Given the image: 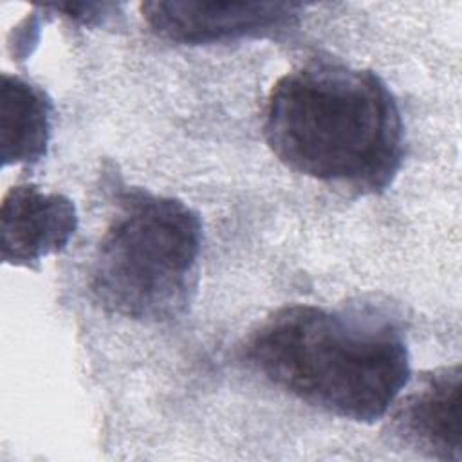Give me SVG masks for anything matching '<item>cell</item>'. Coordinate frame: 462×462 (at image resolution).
I'll return each mask as SVG.
<instances>
[{
  "instance_id": "cell-8",
  "label": "cell",
  "mask_w": 462,
  "mask_h": 462,
  "mask_svg": "<svg viewBox=\"0 0 462 462\" xmlns=\"http://www.w3.org/2000/svg\"><path fill=\"white\" fill-rule=\"evenodd\" d=\"M51 7L58 13H63V16L85 25L101 22L105 16L112 14V9H116L114 4H56Z\"/></svg>"
},
{
  "instance_id": "cell-1",
  "label": "cell",
  "mask_w": 462,
  "mask_h": 462,
  "mask_svg": "<svg viewBox=\"0 0 462 462\" xmlns=\"http://www.w3.org/2000/svg\"><path fill=\"white\" fill-rule=\"evenodd\" d=\"M263 137L289 170L361 195L384 191L404 159V125L386 81L332 60L307 61L273 85Z\"/></svg>"
},
{
  "instance_id": "cell-4",
  "label": "cell",
  "mask_w": 462,
  "mask_h": 462,
  "mask_svg": "<svg viewBox=\"0 0 462 462\" xmlns=\"http://www.w3.org/2000/svg\"><path fill=\"white\" fill-rule=\"evenodd\" d=\"M303 5L292 2H144L143 18L157 36L182 45L242 38H271L300 23Z\"/></svg>"
},
{
  "instance_id": "cell-7",
  "label": "cell",
  "mask_w": 462,
  "mask_h": 462,
  "mask_svg": "<svg viewBox=\"0 0 462 462\" xmlns=\"http://www.w3.org/2000/svg\"><path fill=\"white\" fill-rule=\"evenodd\" d=\"M52 101L38 85L2 74V159L4 166L40 162L49 148Z\"/></svg>"
},
{
  "instance_id": "cell-5",
  "label": "cell",
  "mask_w": 462,
  "mask_h": 462,
  "mask_svg": "<svg viewBox=\"0 0 462 462\" xmlns=\"http://www.w3.org/2000/svg\"><path fill=\"white\" fill-rule=\"evenodd\" d=\"M460 379L458 363L422 372L404 397L392 404V439L417 455L458 462Z\"/></svg>"
},
{
  "instance_id": "cell-6",
  "label": "cell",
  "mask_w": 462,
  "mask_h": 462,
  "mask_svg": "<svg viewBox=\"0 0 462 462\" xmlns=\"http://www.w3.org/2000/svg\"><path fill=\"white\" fill-rule=\"evenodd\" d=\"M74 202L36 184H16L2 199V260L13 267L38 269L42 258L61 253L78 231Z\"/></svg>"
},
{
  "instance_id": "cell-2",
  "label": "cell",
  "mask_w": 462,
  "mask_h": 462,
  "mask_svg": "<svg viewBox=\"0 0 462 462\" xmlns=\"http://www.w3.org/2000/svg\"><path fill=\"white\" fill-rule=\"evenodd\" d=\"M245 357L301 402L365 424L383 419L411 379L401 325L372 305L282 307L251 334Z\"/></svg>"
},
{
  "instance_id": "cell-3",
  "label": "cell",
  "mask_w": 462,
  "mask_h": 462,
  "mask_svg": "<svg viewBox=\"0 0 462 462\" xmlns=\"http://www.w3.org/2000/svg\"><path fill=\"white\" fill-rule=\"evenodd\" d=\"M202 224L175 197L130 189L105 229L88 287L110 314L143 323L182 318L199 287Z\"/></svg>"
}]
</instances>
